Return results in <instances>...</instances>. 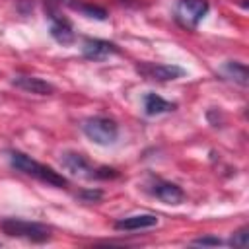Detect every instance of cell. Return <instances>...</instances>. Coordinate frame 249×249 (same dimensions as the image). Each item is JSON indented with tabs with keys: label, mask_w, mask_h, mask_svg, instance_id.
I'll list each match as a JSON object with an SVG mask.
<instances>
[{
	"label": "cell",
	"mask_w": 249,
	"mask_h": 249,
	"mask_svg": "<svg viewBox=\"0 0 249 249\" xmlns=\"http://www.w3.org/2000/svg\"><path fill=\"white\" fill-rule=\"evenodd\" d=\"M208 10L210 6L206 0H179L175 6V19L179 25L187 29H195L204 19Z\"/></svg>",
	"instance_id": "277c9868"
},
{
	"label": "cell",
	"mask_w": 249,
	"mask_h": 249,
	"mask_svg": "<svg viewBox=\"0 0 249 249\" xmlns=\"http://www.w3.org/2000/svg\"><path fill=\"white\" fill-rule=\"evenodd\" d=\"M66 4H68L72 10H76V12H80L82 16H86V18L99 19V21L107 19V12H105L103 8H99V6H93V4H88V2H82V0H66Z\"/></svg>",
	"instance_id": "5bb4252c"
},
{
	"label": "cell",
	"mask_w": 249,
	"mask_h": 249,
	"mask_svg": "<svg viewBox=\"0 0 249 249\" xmlns=\"http://www.w3.org/2000/svg\"><path fill=\"white\" fill-rule=\"evenodd\" d=\"M117 53H119V47L111 41H105V39L86 37L82 43V54L89 60H105L107 56L117 54Z\"/></svg>",
	"instance_id": "9c48e42d"
},
{
	"label": "cell",
	"mask_w": 249,
	"mask_h": 249,
	"mask_svg": "<svg viewBox=\"0 0 249 249\" xmlns=\"http://www.w3.org/2000/svg\"><path fill=\"white\" fill-rule=\"evenodd\" d=\"M249 230H247V226H243L241 230H237L231 237H230V245L231 247H247V237H249V233H247Z\"/></svg>",
	"instance_id": "2e32d148"
},
{
	"label": "cell",
	"mask_w": 249,
	"mask_h": 249,
	"mask_svg": "<svg viewBox=\"0 0 249 249\" xmlns=\"http://www.w3.org/2000/svg\"><path fill=\"white\" fill-rule=\"evenodd\" d=\"M82 132L97 146H113L119 138V126L109 117H89L82 124Z\"/></svg>",
	"instance_id": "3957f363"
},
{
	"label": "cell",
	"mask_w": 249,
	"mask_h": 249,
	"mask_svg": "<svg viewBox=\"0 0 249 249\" xmlns=\"http://www.w3.org/2000/svg\"><path fill=\"white\" fill-rule=\"evenodd\" d=\"M60 163H62V167L66 171H70L76 177H82V179H93L95 177V167L88 161L86 156H82L78 152H66V154H62Z\"/></svg>",
	"instance_id": "52a82bcc"
},
{
	"label": "cell",
	"mask_w": 249,
	"mask_h": 249,
	"mask_svg": "<svg viewBox=\"0 0 249 249\" xmlns=\"http://www.w3.org/2000/svg\"><path fill=\"white\" fill-rule=\"evenodd\" d=\"M224 241L220 237H214V235H206V237H196L193 239V245H202V247H216V245H222Z\"/></svg>",
	"instance_id": "e0dca14e"
},
{
	"label": "cell",
	"mask_w": 249,
	"mask_h": 249,
	"mask_svg": "<svg viewBox=\"0 0 249 249\" xmlns=\"http://www.w3.org/2000/svg\"><path fill=\"white\" fill-rule=\"evenodd\" d=\"M10 163L12 167H16L18 171L25 173V175H31L35 179H39L41 183H47L51 187H66L68 185V179L64 175H60L58 171H54L53 167L49 165H43L39 163L37 160L29 158L27 154L23 152H18V150H12L10 152Z\"/></svg>",
	"instance_id": "6da1fadb"
},
{
	"label": "cell",
	"mask_w": 249,
	"mask_h": 249,
	"mask_svg": "<svg viewBox=\"0 0 249 249\" xmlns=\"http://www.w3.org/2000/svg\"><path fill=\"white\" fill-rule=\"evenodd\" d=\"M0 230L10 237L27 239L33 243H45L51 239V228L41 222L21 220V218H4L0 220Z\"/></svg>",
	"instance_id": "7a4b0ae2"
},
{
	"label": "cell",
	"mask_w": 249,
	"mask_h": 249,
	"mask_svg": "<svg viewBox=\"0 0 249 249\" xmlns=\"http://www.w3.org/2000/svg\"><path fill=\"white\" fill-rule=\"evenodd\" d=\"M47 18H49V21H51V27H49L51 37H53L56 43H60V45H70V43H74V39H76L74 27H72V23H70L64 16H60L54 8H47Z\"/></svg>",
	"instance_id": "8992f818"
},
{
	"label": "cell",
	"mask_w": 249,
	"mask_h": 249,
	"mask_svg": "<svg viewBox=\"0 0 249 249\" xmlns=\"http://www.w3.org/2000/svg\"><path fill=\"white\" fill-rule=\"evenodd\" d=\"M158 200H161L163 204H181L185 200V193L179 185L171 183V181H161V179H156L150 189H148Z\"/></svg>",
	"instance_id": "ba28073f"
},
{
	"label": "cell",
	"mask_w": 249,
	"mask_h": 249,
	"mask_svg": "<svg viewBox=\"0 0 249 249\" xmlns=\"http://www.w3.org/2000/svg\"><path fill=\"white\" fill-rule=\"evenodd\" d=\"M76 198L80 202H86V204H91V202H99L103 198V191L101 189H82L76 193Z\"/></svg>",
	"instance_id": "9a60e30c"
},
{
	"label": "cell",
	"mask_w": 249,
	"mask_h": 249,
	"mask_svg": "<svg viewBox=\"0 0 249 249\" xmlns=\"http://www.w3.org/2000/svg\"><path fill=\"white\" fill-rule=\"evenodd\" d=\"M158 216L156 214H132L126 218H121L115 222V230L119 231H138V230H150L158 226Z\"/></svg>",
	"instance_id": "8fae6325"
},
{
	"label": "cell",
	"mask_w": 249,
	"mask_h": 249,
	"mask_svg": "<svg viewBox=\"0 0 249 249\" xmlns=\"http://www.w3.org/2000/svg\"><path fill=\"white\" fill-rule=\"evenodd\" d=\"M220 74L224 76V78H228V80H231V82H235V84H239V86H247V82H249V74H247V66L243 64V62H235V60H228V62H224L222 64V68H220Z\"/></svg>",
	"instance_id": "4fadbf2b"
},
{
	"label": "cell",
	"mask_w": 249,
	"mask_h": 249,
	"mask_svg": "<svg viewBox=\"0 0 249 249\" xmlns=\"http://www.w3.org/2000/svg\"><path fill=\"white\" fill-rule=\"evenodd\" d=\"M177 105L171 103V101H165L161 95L158 93H146L144 95V113L148 117H156V115H161V113H171L175 111Z\"/></svg>",
	"instance_id": "7c38bea8"
},
{
	"label": "cell",
	"mask_w": 249,
	"mask_h": 249,
	"mask_svg": "<svg viewBox=\"0 0 249 249\" xmlns=\"http://www.w3.org/2000/svg\"><path fill=\"white\" fill-rule=\"evenodd\" d=\"M12 86L27 91V93H35V95H51L54 91V86L51 82H45L37 76H14L12 78Z\"/></svg>",
	"instance_id": "30bf717a"
},
{
	"label": "cell",
	"mask_w": 249,
	"mask_h": 249,
	"mask_svg": "<svg viewBox=\"0 0 249 249\" xmlns=\"http://www.w3.org/2000/svg\"><path fill=\"white\" fill-rule=\"evenodd\" d=\"M136 72L148 80L169 82L185 76V70L177 64H161V62H140L136 64Z\"/></svg>",
	"instance_id": "5b68a950"
}]
</instances>
